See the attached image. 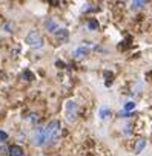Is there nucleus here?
Returning a JSON list of instances; mask_svg holds the SVG:
<instances>
[{"label":"nucleus","instance_id":"obj_7","mask_svg":"<svg viewBox=\"0 0 152 156\" xmlns=\"http://www.w3.org/2000/svg\"><path fill=\"white\" fill-rule=\"evenodd\" d=\"M8 156H25V151L20 145H13L8 148Z\"/></svg>","mask_w":152,"mask_h":156},{"label":"nucleus","instance_id":"obj_3","mask_svg":"<svg viewBox=\"0 0 152 156\" xmlns=\"http://www.w3.org/2000/svg\"><path fill=\"white\" fill-rule=\"evenodd\" d=\"M43 37L40 35L39 31H31L28 35H26V44L32 49H40L43 46Z\"/></svg>","mask_w":152,"mask_h":156},{"label":"nucleus","instance_id":"obj_4","mask_svg":"<svg viewBox=\"0 0 152 156\" xmlns=\"http://www.w3.org/2000/svg\"><path fill=\"white\" fill-rule=\"evenodd\" d=\"M32 144L35 147H43L48 142V136H46V132H45V127H39L34 130V135H32Z\"/></svg>","mask_w":152,"mask_h":156},{"label":"nucleus","instance_id":"obj_2","mask_svg":"<svg viewBox=\"0 0 152 156\" xmlns=\"http://www.w3.org/2000/svg\"><path fill=\"white\" fill-rule=\"evenodd\" d=\"M65 116L69 122H75L79 116V104L75 100H68L65 103Z\"/></svg>","mask_w":152,"mask_h":156},{"label":"nucleus","instance_id":"obj_1","mask_svg":"<svg viewBox=\"0 0 152 156\" xmlns=\"http://www.w3.org/2000/svg\"><path fill=\"white\" fill-rule=\"evenodd\" d=\"M43 127H45V132H46V136H48V142H55L61 136V124H60V121L54 119V121L48 122Z\"/></svg>","mask_w":152,"mask_h":156},{"label":"nucleus","instance_id":"obj_12","mask_svg":"<svg viewBox=\"0 0 152 156\" xmlns=\"http://www.w3.org/2000/svg\"><path fill=\"white\" fill-rule=\"evenodd\" d=\"M134 107H135V104H134V103H132V101H128V103H126V104H124V107H123V109H124V110H126V112H128V110H132V109H134Z\"/></svg>","mask_w":152,"mask_h":156},{"label":"nucleus","instance_id":"obj_10","mask_svg":"<svg viewBox=\"0 0 152 156\" xmlns=\"http://www.w3.org/2000/svg\"><path fill=\"white\" fill-rule=\"evenodd\" d=\"M88 28H89V29H92V31H94V29H97V28H98V22H97V20H91V22L88 23Z\"/></svg>","mask_w":152,"mask_h":156},{"label":"nucleus","instance_id":"obj_8","mask_svg":"<svg viewBox=\"0 0 152 156\" xmlns=\"http://www.w3.org/2000/svg\"><path fill=\"white\" fill-rule=\"evenodd\" d=\"M89 54V48L88 46H80V48H77L74 52H72V55L75 57V58H82V57H85V55H88Z\"/></svg>","mask_w":152,"mask_h":156},{"label":"nucleus","instance_id":"obj_6","mask_svg":"<svg viewBox=\"0 0 152 156\" xmlns=\"http://www.w3.org/2000/svg\"><path fill=\"white\" fill-rule=\"evenodd\" d=\"M109 116H111V109H109L106 104L100 106V109H98V118H100L102 121H106Z\"/></svg>","mask_w":152,"mask_h":156},{"label":"nucleus","instance_id":"obj_14","mask_svg":"<svg viewBox=\"0 0 152 156\" xmlns=\"http://www.w3.org/2000/svg\"><path fill=\"white\" fill-rule=\"evenodd\" d=\"M0 139H2V141L6 139V133H5V132H0Z\"/></svg>","mask_w":152,"mask_h":156},{"label":"nucleus","instance_id":"obj_13","mask_svg":"<svg viewBox=\"0 0 152 156\" xmlns=\"http://www.w3.org/2000/svg\"><path fill=\"white\" fill-rule=\"evenodd\" d=\"M147 2H132V8H143Z\"/></svg>","mask_w":152,"mask_h":156},{"label":"nucleus","instance_id":"obj_9","mask_svg":"<svg viewBox=\"0 0 152 156\" xmlns=\"http://www.w3.org/2000/svg\"><path fill=\"white\" fill-rule=\"evenodd\" d=\"M144 147H146V141H144V139H138V141H137V144H135L134 151H135V153H140Z\"/></svg>","mask_w":152,"mask_h":156},{"label":"nucleus","instance_id":"obj_5","mask_svg":"<svg viewBox=\"0 0 152 156\" xmlns=\"http://www.w3.org/2000/svg\"><path fill=\"white\" fill-rule=\"evenodd\" d=\"M45 26H46V29H48L51 34H57V32L61 29V26L58 25V22H57L55 19H48L46 23H45Z\"/></svg>","mask_w":152,"mask_h":156},{"label":"nucleus","instance_id":"obj_11","mask_svg":"<svg viewBox=\"0 0 152 156\" xmlns=\"http://www.w3.org/2000/svg\"><path fill=\"white\" fill-rule=\"evenodd\" d=\"M8 153V147L3 144V142H0V156H3V154H6Z\"/></svg>","mask_w":152,"mask_h":156}]
</instances>
